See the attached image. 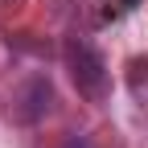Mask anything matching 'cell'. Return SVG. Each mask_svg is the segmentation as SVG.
<instances>
[{"mask_svg":"<svg viewBox=\"0 0 148 148\" xmlns=\"http://www.w3.org/2000/svg\"><path fill=\"white\" fill-rule=\"evenodd\" d=\"M66 70L74 78V90L90 103H103L107 90H111V74H107V62L99 58V49L82 41V37H70L66 41Z\"/></svg>","mask_w":148,"mask_h":148,"instance_id":"6da1fadb","label":"cell"},{"mask_svg":"<svg viewBox=\"0 0 148 148\" xmlns=\"http://www.w3.org/2000/svg\"><path fill=\"white\" fill-rule=\"evenodd\" d=\"M49 107H53V86H49V78H29L25 86H16L8 111H12V119H21V123H37Z\"/></svg>","mask_w":148,"mask_h":148,"instance_id":"7a4b0ae2","label":"cell"},{"mask_svg":"<svg viewBox=\"0 0 148 148\" xmlns=\"http://www.w3.org/2000/svg\"><path fill=\"white\" fill-rule=\"evenodd\" d=\"M62 148H95V140H90V136H66Z\"/></svg>","mask_w":148,"mask_h":148,"instance_id":"3957f363","label":"cell"}]
</instances>
